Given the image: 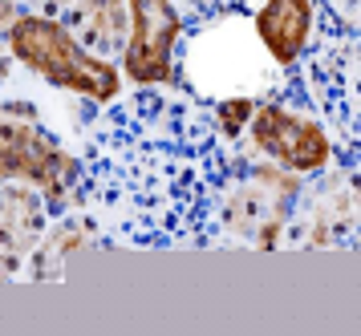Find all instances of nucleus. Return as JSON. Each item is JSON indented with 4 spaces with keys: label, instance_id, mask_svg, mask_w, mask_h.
I'll return each instance as SVG.
<instances>
[{
    "label": "nucleus",
    "instance_id": "f257e3e1",
    "mask_svg": "<svg viewBox=\"0 0 361 336\" xmlns=\"http://www.w3.org/2000/svg\"><path fill=\"white\" fill-rule=\"evenodd\" d=\"M8 45L33 73H41L53 85H66L73 94H85L94 101H110L118 94V73L102 57H90L69 29L37 16H20L8 29Z\"/></svg>",
    "mask_w": 361,
    "mask_h": 336
},
{
    "label": "nucleus",
    "instance_id": "f03ea898",
    "mask_svg": "<svg viewBox=\"0 0 361 336\" xmlns=\"http://www.w3.org/2000/svg\"><path fill=\"white\" fill-rule=\"evenodd\" d=\"M78 162L29 122H0V178H29L53 203H61Z\"/></svg>",
    "mask_w": 361,
    "mask_h": 336
},
{
    "label": "nucleus",
    "instance_id": "7ed1b4c3",
    "mask_svg": "<svg viewBox=\"0 0 361 336\" xmlns=\"http://www.w3.org/2000/svg\"><path fill=\"white\" fill-rule=\"evenodd\" d=\"M130 45H126V73L142 85L171 77V53L179 41V13L171 0H130Z\"/></svg>",
    "mask_w": 361,
    "mask_h": 336
},
{
    "label": "nucleus",
    "instance_id": "20e7f679",
    "mask_svg": "<svg viewBox=\"0 0 361 336\" xmlns=\"http://www.w3.org/2000/svg\"><path fill=\"white\" fill-rule=\"evenodd\" d=\"M252 142L260 146L264 154L280 158L288 170H321L329 162V138L321 130L293 118V113L276 110V106H264L252 110Z\"/></svg>",
    "mask_w": 361,
    "mask_h": 336
},
{
    "label": "nucleus",
    "instance_id": "39448f33",
    "mask_svg": "<svg viewBox=\"0 0 361 336\" xmlns=\"http://www.w3.org/2000/svg\"><path fill=\"white\" fill-rule=\"evenodd\" d=\"M256 32L280 65H293L309 37V0H264Z\"/></svg>",
    "mask_w": 361,
    "mask_h": 336
},
{
    "label": "nucleus",
    "instance_id": "423d86ee",
    "mask_svg": "<svg viewBox=\"0 0 361 336\" xmlns=\"http://www.w3.org/2000/svg\"><path fill=\"white\" fill-rule=\"evenodd\" d=\"M69 25L82 32L90 45L110 49L122 41V4L118 0H82L69 13Z\"/></svg>",
    "mask_w": 361,
    "mask_h": 336
},
{
    "label": "nucleus",
    "instance_id": "0eeeda50",
    "mask_svg": "<svg viewBox=\"0 0 361 336\" xmlns=\"http://www.w3.org/2000/svg\"><path fill=\"white\" fill-rule=\"evenodd\" d=\"M41 231V211H37L29 191H4L0 194V243L20 247Z\"/></svg>",
    "mask_w": 361,
    "mask_h": 336
},
{
    "label": "nucleus",
    "instance_id": "6e6552de",
    "mask_svg": "<svg viewBox=\"0 0 361 336\" xmlns=\"http://www.w3.org/2000/svg\"><path fill=\"white\" fill-rule=\"evenodd\" d=\"M256 110L247 97H228L224 106H219V126H224V134H240V126H244V118Z\"/></svg>",
    "mask_w": 361,
    "mask_h": 336
},
{
    "label": "nucleus",
    "instance_id": "1a4fd4ad",
    "mask_svg": "<svg viewBox=\"0 0 361 336\" xmlns=\"http://www.w3.org/2000/svg\"><path fill=\"white\" fill-rule=\"evenodd\" d=\"M8 16H13V4H8V0H0V25H4Z\"/></svg>",
    "mask_w": 361,
    "mask_h": 336
}]
</instances>
